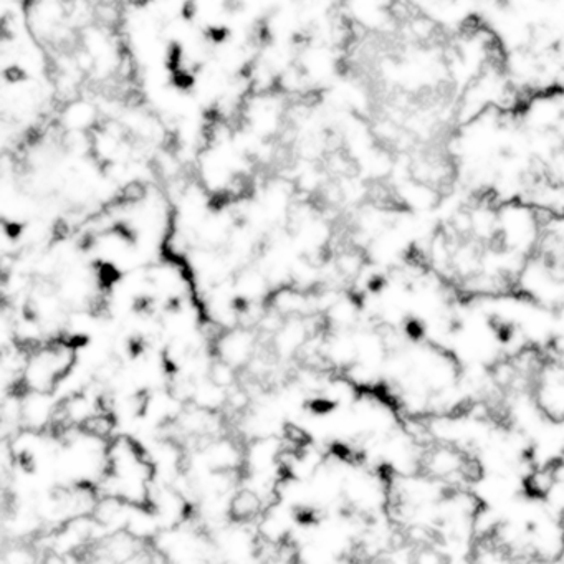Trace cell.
<instances>
[{
  "mask_svg": "<svg viewBox=\"0 0 564 564\" xmlns=\"http://www.w3.org/2000/svg\"><path fill=\"white\" fill-rule=\"evenodd\" d=\"M538 411L551 422L564 421V362H544L533 384Z\"/></svg>",
  "mask_w": 564,
  "mask_h": 564,
  "instance_id": "obj_1",
  "label": "cell"
},
{
  "mask_svg": "<svg viewBox=\"0 0 564 564\" xmlns=\"http://www.w3.org/2000/svg\"><path fill=\"white\" fill-rule=\"evenodd\" d=\"M394 197L404 209L425 213V210H432L438 206L442 194L438 187L408 176L399 181Z\"/></svg>",
  "mask_w": 564,
  "mask_h": 564,
  "instance_id": "obj_2",
  "label": "cell"
},
{
  "mask_svg": "<svg viewBox=\"0 0 564 564\" xmlns=\"http://www.w3.org/2000/svg\"><path fill=\"white\" fill-rule=\"evenodd\" d=\"M256 349V336L249 328L227 329L226 335L217 339V358L232 365L234 368L252 361Z\"/></svg>",
  "mask_w": 564,
  "mask_h": 564,
  "instance_id": "obj_3",
  "label": "cell"
},
{
  "mask_svg": "<svg viewBox=\"0 0 564 564\" xmlns=\"http://www.w3.org/2000/svg\"><path fill=\"white\" fill-rule=\"evenodd\" d=\"M299 68L310 85L323 84L333 77L336 70V58L332 48L323 44H310L303 48L299 57Z\"/></svg>",
  "mask_w": 564,
  "mask_h": 564,
  "instance_id": "obj_4",
  "label": "cell"
},
{
  "mask_svg": "<svg viewBox=\"0 0 564 564\" xmlns=\"http://www.w3.org/2000/svg\"><path fill=\"white\" fill-rule=\"evenodd\" d=\"M54 392L29 391L22 395V422L25 427L41 431L54 421L55 405Z\"/></svg>",
  "mask_w": 564,
  "mask_h": 564,
  "instance_id": "obj_5",
  "label": "cell"
},
{
  "mask_svg": "<svg viewBox=\"0 0 564 564\" xmlns=\"http://www.w3.org/2000/svg\"><path fill=\"white\" fill-rule=\"evenodd\" d=\"M98 108L85 98H72L61 115L65 133H94L98 127Z\"/></svg>",
  "mask_w": 564,
  "mask_h": 564,
  "instance_id": "obj_6",
  "label": "cell"
},
{
  "mask_svg": "<svg viewBox=\"0 0 564 564\" xmlns=\"http://www.w3.org/2000/svg\"><path fill=\"white\" fill-rule=\"evenodd\" d=\"M308 336L310 329L305 319H300V316H292V319L283 323L282 328L275 333L273 346H275V351L279 355L292 356L303 348Z\"/></svg>",
  "mask_w": 564,
  "mask_h": 564,
  "instance_id": "obj_7",
  "label": "cell"
},
{
  "mask_svg": "<svg viewBox=\"0 0 564 564\" xmlns=\"http://www.w3.org/2000/svg\"><path fill=\"white\" fill-rule=\"evenodd\" d=\"M556 460L536 465L524 478V488L531 498H546L556 485Z\"/></svg>",
  "mask_w": 564,
  "mask_h": 564,
  "instance_id": "obj_8",
  "label": "cell"
},
{
  "mask_svg": "<svg viewBox=\"0 0 564 564\" xmlns=\"http://www.w3.org/2000/svg\"><path fill=\"white\" fill-rule=\"evenodd\" d=\"M227 391L229 389L216 384L209 376L197 379L193 395L194 404L207 409V411H217V409L227 405V394H229Z\"/></svg>",
  "mask_w": 564,
  "mask_h": 564,
  "instance_id": "obj_9",
  "label": "cell"
},
{
  "mask_svg": "<svg viewBox=\"0 0 564 564\" xmlns=\"http://www.w3.org/2000/svg\"><path fill=\"white\" fill-rule=\"evenodd\" d=\"M237 296L239 302H257L267 295V286H269V279L265 273L257 272V270H249L237 275L236 282Z\"/></svg>",
  "mask_w": 564,
  "mask_h": 564,
  "instance_id": "obj_10",
  "label": "cell"
},
{
  "mask_svg": "<svg viewBox=\"0 0 564 564\" xmlns=\"http://www.w3.org/2000/svg\"><path fill=\"white\" fill-rule=\"evenodd\" d=\"M263 500L252 488H242L230 501V517L237 521H249L262 510Z\"/></svg>",
  "mask_w": 564,
  "mask_h": 564,
  "instance_id": "obj_11",
  "label": "cell"
},
{
  "mask_svg": "<svg viewBox=\"0 0 564 564\" xmlns=\"http://www.w3.org/2000/svg\"><path fill=\"white\" fill-rule=\"evenodd\" d=\"M358 302H355L352 299H341V296H339V299L333 303L332 308L326 312V318H328L329 325H332L333 328L339 329V332H346V329L355 326V323L358 322Z\"/></svg>",
  "mask_w": 564,
  "mask_h": 564,
  "instance_id": "obj_12",
  "label": "cell"
},
{
  "mask_svg": "<svg viewBox=\"0 0 564 564\" xmlns=\"http://www.w3.org/2000/svg\"><path fill=\"white\" fill-rule=\"evenodd\" d=\"M336 272L345 279H356L366 267L365 256L358 249L343 250L336 259Z\"/></svg>",
  "mask_w": 564,
  "mask_h": 564,
  "instance_id": "obj_13",
  "label": "cell"
},
{
  "mask_svg": "<svg viewBox=\"0 0 564 564\" xmlns=\"http://www.w3.org/2000/svg\"><path fill=\"white\" fill-rule=\"evenodd\" d=\"M209 378L216 384L230 389L236 384V368L224 359L217 358V361H213V366H210Z\"/></svg>",
  "mask_w": 564,
  "mask_h": 564,
  "instance_id": "obj_14",
  "label": "cell"
},
{
  "mask_svg": "<svg viewBox=\"0 0 564 564\" xmlns=\"http://www.w3.org/2000/svg\"><path fill=\"white\" fill-rule=\"evenodd\" d=\"M442 551H438L434 544H424V546L414 547V563L421 564H441L447 561Z\"/></svg>",
  "mask_w": 564,
  "mask_h": 564,
  "instance_id": "obj_15",
  "label": "cell"
},
{
  "mask_svg": "<svg viewBox=\"0 0 564 564\" xmlns=\"http://www.w3.org/2000/svg\"><path fill=\"white\" fill-rule=\"evenodd\" d=\"M250 404V394L246 389H234L227 394V405L234 411H243Z\"/></svg>",
  "mask_w": 564,
  "mask_h": 564,
  "instance_id": "obj_16",
  "label": "cell"
},
{
  "mask_svg": "<svg viewBox=\"0 0 564 564\" xmlns=\"http://www.w3.org/2000/svg\"><path fill=\"white\" fill-rule=\"evenodd\" d=\"M34 560L32 551L25 550V547H15V550L8 551V554H6V563L9 564H28Z\"/></svg>",
  "mask_w": 564,
  "mask_h": 564,
  "instance_id": "obj_17",
  "label": "cell"
},
{
  "mask_svg": "<svg viewBox=\"0 0 564 564\" xmlns=\"http://www.w3.org/2000/svg\"><path fill=\"white\" fill-rule=\"evenodd\" d=\"M556 133H557V137H560L561 144H563V148H564V117H563V120H561V123L557 124Z\"/></svg>",
  "mask_w": 564,
  "mask_h": 564,
  "instance_id": "obj_18",
  "label": "cell"
},
{
  "mask_svg": "<svg viewBox=\"0 0 564 564\" xmlns=\"http://www.w3.org/2000/svg\"><path fill=\"white\" fill-rule=\"evenodd\" d=\"M557 524H560L561 531L564 533V510H561L560 513H557Z\"/></svg>",
  "mask_w": 564,
  "mask_h": 564,
  "instance_id": "obj_19",
  "label": "cell"
}]
</instances>
